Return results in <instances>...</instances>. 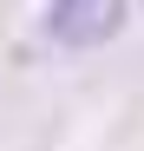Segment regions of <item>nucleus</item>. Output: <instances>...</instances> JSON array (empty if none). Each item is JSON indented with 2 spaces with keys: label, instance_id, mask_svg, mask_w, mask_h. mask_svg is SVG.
Wrapping results in <instances>:
<instances>
[{
  "label": "nucleus",
  "instance_id": "f257e3e1",
  "mask_svg": "<svg viewBox=\"0 0 144 151\" xmlns=\"http://www.w3.org/2000/svg\"><path fill=\"white\" fill-rule=\"evenodd\" d=\"M131 0H46V33L59 46H105L125 27Z\"/></svg>",
  "mask_w": 144,
  "mask_h": 151
}]
</instances>
